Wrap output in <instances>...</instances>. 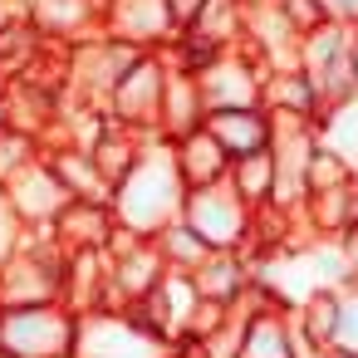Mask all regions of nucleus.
Masks as SVG:
<instances>
[{
  "label": "nucleus",
  "instance_id": "1",
  "mask_svg": "<svg viewBox=\"0 0 358 358\" xmlns=\"http://www.w3.org/2000/svg\"><path fill=\"white\" fill-rule=\"evenodd\" d=\"M182 201H187V187H182V177H177V167L167 157V143L162 138H148L138 167L113 187V201L108 206L118 216V231L152 241L162 226H172L182 216Z\"/></svg>",
  "mask_w": 358,
  "mask_h": 358
},
{
  "label": "nucleus",
  "instance_id": "2",
  "mask_svg": "<svg viewBox=\"0 0 358 358\" xmlns=\"http://www.w3.org/2000/svg\"><path fill=\"white\" fill-rule=\"evenodd\" d=\"M64 250L50 231H25L20 250L0 260V309L30 304H64Z\"/></svg>",
  "mask_w": 358,
  "mask_h": 358
},
{
  "label": "nucleus",
  "instance_id": "3",
  "mask_svg": "<svg viewBox=\"0 0 358 358\" xmlns=\"http://www.w3.org/2000/svg\"><path fill=\"white\" fill-rule=\"evenodd\" d=\"M79 314L69 304L0 309V358H74Z\"/></svg>",
  "mask_w": 358,
  "mask_h": 358
},
{
  "label": "nucleus",
  "instance_id": "4",
  "mask_svg": "<svg viewBox=\"0 0 358 358\" xmlns=\"http://www.w3.org/2000/svg\"><path fill=\"white\" fill-rule=\"evenodd\" d=\"M250 206L236 201V192L221 182V187H201V192H187L182 201V221L187 231L206 245V250H245L250 241Z\"/></svg>",
  "mask_w": 358,
  "mask_h": 358
},
{
  "label": "nucleus",
  "instance_id": "5",
  "mask_svg": "<svg viewBox=\"0 0 358 358\" xmlns=\"http://www.w3.org/2000/svg\"><path fill=\"white\" fill-rule=\"evenodd\" d=\"M74 358H172V348L148 334L133 309H99V314H79V343Z\"/></svg>",
  "mask_w": 358,
  "mask_h": 358
},
{
  "label": "nucleus",
  "instance_id": "6",
  "mask_svg": "<svg viewBox=\"0 0 358 358\" xmlns=\"http://www.w3.org/2000/svg\"><path fill=\"white\" fill-rule=\"evenodd\" d=\"M167 59L162 55H138L128 64V74L113 84L103 113L143 138H157V108H162V89H167Z\"/></svg>",
  "mask_w": 358,
  "mask_h": 358
},
{
  "label": "nucleus",
  "instance_id": "7",
  "mask_svg": "<svg viewBox=\"0 0 358 358\" xmlns=\"http://www.w3.org/2000/svg\"><path fill=\"white\" fill-rule=\"evenodd\" d=\"M236 314H241L236 358H304V348L294 338V324H289V309L265 285H250V294Z\"/></svg>",
  "mask_w": 358,
  "mask_h": 358
},
{
  "label": "nucleus",
  "instance_id": "8",
  "mask_svg": "<svg viewBox=\"0 0 358 358\" xmlns=\"http://www.w3.org/2000/svg\"><path fill=\"white\" fill-rule=\"evenodd\" d=\"M99 35L138 50V55H162L177 30L167 15V0H103L99 10Z\"/></svg>",
  "mask_w": 358,
  "mask_h": 358
},
{
  "label": "nucleus",
  "instance_id": "9",
  "mask_svg": "<svg viewBox=\"0 0 358 358\" xmlns=\"http://www.w3.org/2000/svg\"><path fill=\"white\" fill-rule=\"evenodd\" d=\"M196 94L206 103V113H221V108H260V94H265V64L241 45V50H226L211 69L196 74Z\"/></svg>",
  "mask_w": 358,
  "mask_h": 358
},
{
  "label": "nucleus",
  "instance_id": "10",
  "mask_svg": "<svg viewBox=\"0 0 358 358\" xmlns=\"http://www.w3.org/2000/svg\"><path fill=\"white\" fill-rule=\"evenodd\" d=\"M103 255H108V309H128V304L148 299L152 285L167 275L157 245L143 236H128V231H118V241Z\"/></svg>",
  "mask_w": 358,
  "mask_h": 358
},
{
  "label": "nucleus",
  "instance_id": "11",
  "mask_svg": "<svg viewBox=\"0 0 358 358\" xmlns=\"http://www.w3.org/2000/svg\"><path fill=\"white\" fill-rule=\"evenodd\" d=\"M0 192H6V201H10V211H15V221H20L25 231H50V226H55V216L74 201V196L64 192V182L50 172L45 152H40L25 172H15Z\"/></svg>",
  "mask_w": 358,
  "mask_h": 358
},
{
  "label": "nucleus",
  "instance_id": "12",
  "mask_svg": "<svg viewBox=\"0 0 358 358\" xmlns=\"http://www.w3.org/2000/svg\"><path fill=\"white\" fill-rule=\"evenodd\" d=\"M50 236H55V245H59L64 255H79V250H99V255H103V250L118 241V216H113L108 201H69V206L55 216Z\"/></svg>",
  "mask_w": 358,
  "mask_h": 358
},
{
  "label": "nucleus",
  "instance_id": "13",
  "mask_svg": "<svg viewBox=\"0 0 358 358\" xmlns=\"http://www.w3.org/2000/svg\"><path fill=\"white\" fill-rule=\"evenodd\" d=\"M167 157H172V167H177V177H182L187 192L221 187L226 172H231V157H226L221 143L206 133V123L192 128V133H182V138H172V143H167Z\"/></svg>",
  "mask_w": 358,
  "mask_h": 358
},
{
  "label": "nucleus",
  "instance_id": "14",
  "mask_svg": "<svg viewBox=\"0 0 358 358\" xmlns=\"http://www.w3.org/2000/svg\"><path fill=\"white\" fill-rule=\"evenodd\" d=\"M192 285H196L201 299H211L221 309H241L245 294H250V285H255V270H250V260L241 250H211L192 270Z\"/></svg>",
  "mask_w": 358,
  "mask_h": 358
},
{
  "label": "nucleus",
  "instance_id": "15",
  "mask_svg": "<svg viewBox=\"0 0 358 358\" xmlns=\"http://www.w3.org/2000/svg\"><path fill=\"white\" fill-rule=\"evenodd\" d=\"M206 133L221 143V152L236 162V157H250V152H265L270 138H275V118L265 108H221V113H206Z\"/></svg>",
  "mask_w": 358,
  "mask_h": 358
},
{
  "label": "nucleus",
  "instance_id": "16",
  "mask_svg": "<svg viewBox=\"0 0 358 358\" xmlns=\"http://www.w3.org/2000/svg\"><path fill=\"white\" fill-rule=\"evenodd\" d=\"M289 324H294V338H299L304 358L334 353V338H338V289H314V294H304V299L289 309Z\"/></svg>",
  "mask_w": 358,
  "mask_h": 358
},
{
  "label": "nucleus",
  "instance_id": "17",
  "mask_svg": "<svg viewBox=\"0 0 358 358\" xmlns=\"http://www.w3.org/2000/svg\"><path fill=\"white\" fill-rule=\"evenodd\" d=\"M143 148H148V138L143 133H133V128H123V123H113V118H103L99 123V133L89 138V157H94V167H99V177L108 182V192L138 167V157H143Z\"/></svg>",
  "mask_w": 358,
  "mask_h": 358
},
{
  "label": "nucleus",
  "instance_id": "18",
  "mask_svg": "<svg viewBox=\"0 0 358 358\" xmlns=\"http://www.w3.org/2000/svg\"><path fill=\"white\" fill-rule=\"evenodd\" d=\"M45 162H50V172L64 182V192H69L74 201H113L108 182L99 177L94 157H89L79 143H45Z\"/></svg>",
  "mask_w": 358,
  "mask_h": 358
},
{
  "label": "nucleus",
  "instance_id": "19",
  "mask_svg": "<svg viewBox=\"0 0 358 358\" xmlns=\"http://www.w3.org/2000/svg\"><path fill=\"white\" fill-rule=\"evenodd\" d=\"M201 123H206V103L196 94V79L172 69L167 74V89H162V108H157V138L172 143V138H182V133H192Z\"/></svg>",
  "mask_w": 358,
  "mask_h": 358
},
{
  "label": "nucleus",
  "instance_id": "20",
  "mask_svg": "<svg viewBox=\"0 0 358 358\" xmlns=\"http://www.w3.org/2000/svg\"><path fill=\"white\" fill-rule=\"evenodd\" d=\"M226 187L236 192V201H245L250 211H265L275 206V152H250V157H236L231 172H226Z\"/></svg>",
  "mask_w": 358,
  "mask_h": 358
},
{
  "label": "nucleus",
  "instance_id": "21",
  "mask_svg": "<svg viewBox=\"0 0 358 358\" xmlns=\"http://www.w3.org/2000/svg\"><path fill=\"white\" fill-rule=\"evenodd\" d=\"M152 245H157L162 265H167V270H182V275H192V270H196V265L211 255V250H206V245H201V241L187 231V221H182V216H177L172 226H162V231L152 236Z\"/></svg>",
  "mask_w": 358,
  "mask_h": 358
},
{
  "label": "nucleus",
  "instance_id": "22",
  "mask_svg": "<svg viewBox=\"0 0 358 358\" xmlns=\"http://www.w3.org/2000/svg\"><path fill=\"white\" fill-rule=\"evenodd\" d=\"M358 177V167L353 162H343L334 148H314L309 152V167H304V196H314V192H329V187H343V182H353Z\"/></svg>",
  "mask_w": 358,
  "mask_h": 358
},
{
  "label": "nucleus",
  "instance_id": "23",
  "mask_svg": "<svg viewBox=\"0 0 358 358\" xmlns=\"http://www.w3.org/2000/svg\"><path fill=\"white\" fill-rule=\"evenodd\" d=\"M45 152V143L35 133H20V128H6L0 133V187H6L15 172H25L35 157Z\"/></svg>",
  "mask_w": 358,
  "mask_h": 358
},
{
  "label": "nucleus",
  "instance_id": "24",
  "mask_svg": "<svg viewBox=\"0 0 358 358\" xmlns=\"http://www.w3.org/2000/svg\"><path fill=\"white\" fill-rule=\"evenodd\" d=\"M334 348L358 353V289H338V338Z\"/></svg>",
  "mask_w": 358,
  "mask_h": 358
},
{
  "label": "nucleus",
  "instance_id": "25",
  "mask_svg": "<svg viewBox=\"0 0 358 358\" xmlns=\"http://www.w3.org/2000/svg\"><path fill=\"white\" fill-rule=\"evenodd\" d=\"M20 241H25V226L15 221V211H10V201H6V192H0V260H10V255L20 250Z\"/></svg>",
  "mask_w": 358,
  "mask_h": 358
},
{
  "label": "nucleus",
  "instance_id": "26",
  "mask_svg": "<svg viewBox=\"0 0 358 358\" xmlns=\"http://www.w3.org/2000/svg\"><path fill=\"white\" fill-rule=\"evenodd\" d=\"M201 10H206V0H167V15H172V30L177 35H187Z\"/></svg>",
  "mask_w": 358,
  "mask_h": 358
},
{
  "label": "nucleus",
  "instance_id": "27",
  "mask_svg": "<svg viewBox=\"0 0 358 358\" xmlns=\"http://www.w3.org/2000/svg\"><path fill=\"white\" fill-rule=\"evenodd\" d=\"M319 10H324V20L358 30V0H319Z\"/></svg>",
  "mask_w": 358,
  "mask_h": 358
},
{
  "label": "nucleus",
  "instance_id": "28",
  "mask_svg": "<svg viewBox=\"0 0 358 358\" xmlns=\"http://www.w3.org/2000/svg\"><path fill=\"white\" fill-rule=\"evenodd\" d=\"M30 10H25V0H0V35H10L15 25H25Z\"/></svg>",
  "mask_w": 358,
  "mask_h": 358
},
{
  "label": "nucleus",
  "instance_id": "29",
  "mask_svg": "<svg viewBox=\"0 0 358 358\" xmlns=\"http://www.w3.org/2000/svg\"><path fill=\"white\" fill-rule=\"evenodd\" d=\"M10 128V113H6V84H0V133Z\"/></svg>",
  "mask_w": 358,
  "mask_h": 358
},
{
  "label": "nucleus",
  "instance_id": "30",
  "mask_svg": "<svg viewBox=\"0 0 358 358\" xmlns=\"http://www.w3.org/2000/svg\"><path fill=\"white\" fill-rule=\"evenodd\" d=\"M353 79H358V30H353Z\"/></svg>",
  "mask_w": 358,
  "mask_h": 358
},
{
  "label": "nucleus",
  "instance_id": "31",
  "mask_svg": "<svg viewBox=\"0 0 358 358\" xmlns=\"http://www.w3.org/2000/svg\"><path fill=\"white\" fill-rule=\"evenodd\" d=\"M324 358H358V353H343V348H334V353H324Z\"/></svg>",
  "mask_w": 358,
  "mask_h": 358
}]
</instances>
